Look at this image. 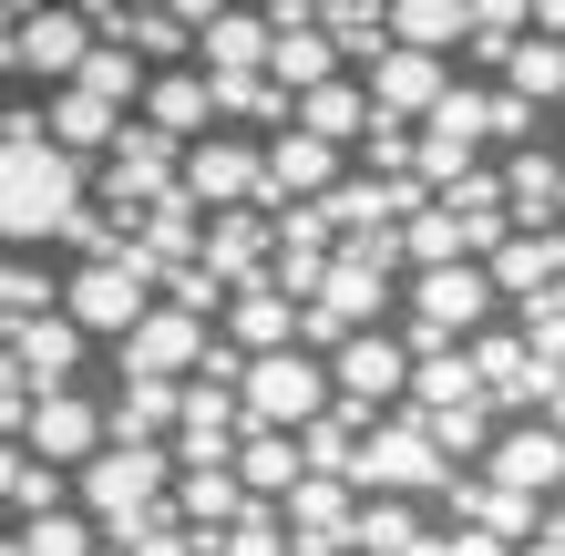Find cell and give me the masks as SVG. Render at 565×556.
Wrapping results in <instances>:
<instances>
[{"mask_svg":"<svg viewBox=\"0 0 565 556\" xmlns=\"http://www.w3.org/2000/svg\"><path fill=\"white\" fill-rule=\"evenodd\" d=\"M216 331H237L247 350H288L298 331H309V300H288L278 279H247L237 300H226V319H216Z\"/></svg>","mask_w":565,"mask_h":556,"instance_id":"cell-22","label":"cell"},{"mask_svg":"<svg viewBox=\"0 0 565 556\" xmlns=\"http://www.w3.org/2000/svg\"><path fill=\"white\" fill-rule=\"evenodd\" d=\"M0 505H11V526H31V515H52V505H83V474L52 464V453H31V443H11L0 453Z\"/></svg>","mask_w":565,"mask_h":556,"instance_id":"cell-21","label":"cell"},{"mask_svg":"<svg viewBox=\"0 0 565 556\" xmlns=\"http://www.w3.org/2000/svg\"><path fill=\"white\" fill-rule=\"evenodd\" d=\"M237 474H247V495L288 505V484L309 474V443H298L288 422H247V443H237Z\"/></svg>","mask_w":565,"mask_h":556,"instance_id":"cell-25","label":"cell"},{"mask_svg":"<svg viewBox=\"0 0 565 556\" xmlns=\"http://www.w3.org/2000/svg\"><path fill=\"white\" fill-rule=\"evenodd\" d=\"M422 536V495H360V556H412Z\"/></svg>","mask_w":565,"mask_h":556,"instance_id":"cell-32","label":"cell"},{"mask_svg":"<svg viewBox=\"0 0 565 556\" xmlns=\"http://www.w3.org/2000/svg\"><path fill=\"white\" fill-rule=\"evenodd\" d=\"M42 114H52V135L73 145V155H93V166H104V155H114V135L135 124V104H114V93H93L83 73H73V83H52V104H42Z\"/></svg>","mask_w":565,"mask_h":556,"instance_id":"cell-20","label":"cell"},{"mask_svg":"<svg viewBox=\"0 0 565 556\" xmlns=\"http://www.w3.org/2000/svg\"><path fill=\"white\" fill-rule=\"evenodd\" d=\"M412 361L422 350L402 340V319H371V331H350L340 350H329V371H340V402H360V412H402V391H412Z\"/></svg>","mask_w":565,"mask_h":556,"instance_id":"cell-11","label":"cell"},{"mask_svg":"<svg viewBox=\"0 0 565 556\" xmlns=\"http://www.w3.org/2000/svg\"><path fill=\"white\" fill-rule=\"evenodd\" d=\"M483 474H504V484H524V495H565V433L545 412H514L504 433H493V453H483Z\"/></svg>","mask_w":565,"mask_h":556,"instance_id":"cell-18","label":"cell"},{"mask_svg":"<svg viewBox=\"0 0 565 556\" xmlns=\"http://www.w3.org/2000/svg\"><path fill=\"white\" fill-rule=\"evenodd\" d=\"M288 536H298V556H360V474H298Z\"/></svg>","mask_w":565,"mask_h":556,"instance_id":"cell-13","label":"cell"},{"mask_svg":"<svg viewBox=\"0 0 565 556\" xmlns=\"http://www.w3.org/2000/svg\"><path fill=\"white\" fill-rule=\"evenodd\" d=\"M350 176V145L309 135V124H288V135H268V207H298V196H329Z\"/></svg>","mask_w":565,"mask_h":556,"instance_id":"cell-19","label":"cell"},{"mask_svg":"<svg viewBox=\"0 0 565 556\" xmlns=\"http://www.w3.org/2000/svg\"><path fill=\"white\" fill-rule=\"evenodd\" d=\"M237 391H247V422H288V433H309V422L340 402V371H329V350L288 340V350H257Z\"/></svg>","mask_w":565,"mask_h":556,"instance_id":"cell-6","label":"cell"},{"mask_svg":"<svg viewBox=\"0 0 565 556\" xmlns=\"http://www.w3.org/2000/svg\"><path fill=\"white\" fill-rule=\"evenodd\" d=\"M185 186L206 196V207H247V196H268V135H247V124L195 135L185 145Z\"/></svg>","mask_w":565,"mask_h":556,"instance_id":"cell-14","label":"cell"},{"mask_svg":"<svg viewBox=\"0 0 565 556\" xmlns=\"http://www.w3.org/2000/svg\"><path fill=\"white\" fill-rule=\"evenodd\" d=\"M11 443H31V453H52V464H73V474H83L93 453L114 443V402H104L93 381H42Z\"/></svg>","mask_w":565,"mask_h":556,"instance_id":"cell-8","label":"cell"},{"mask_svg":"<svg viewBox=\"0 0 565 556\" xmlns=\"http://www.w3.org/2000/svg\"><path fill=\"white\" fill-rule=\"evenodd\" d=\"M545 526H565V505H555V515H545Z\"/></svg>","mask_w":565,"mask_h":556,"instance_id":"cell-35","label":"cell"},{"mask_svg":"<svg viewBox=\"0 0 565 556\" xmlns=\"http://www.w3.org/2000/svg\"><path fill=\"white\" fill-rule=\"evenodd\" d=\"M391 42L462 52V42H473V0H391Z\"/></svg>","mask_w":565,"mask_h":556,"instance_id":"cell-30","label":"cell"},{"mask_svg":"<svg viewBox=\"0 0 565 556\" xmlns=\"http://www.w3.org/2000/svg\"><path fill=\"white\" fill-rule=\"evenodd\" d=\"M11 546L21 556H104L114 536H104L93 505H52V515H31V526H11Z\"/></svg>","mask_w":565,"mask_h":556,"instance_id":"cell-29","label":"cell"},{"mask_svg":"<svg viewBox=\"0 0 565 556\" xmlns=\"http://www.w3.org/2000/svg\"><path fill=\"white\" fill-rule=\"evenodd\" d=\"M154 300H164V289H154V269H145V248H124V258H83L73 289H62V310H73L93 340H124Z\"/></svg>","mask_w":565,"mask_h":556,"instance_id":"cell-10","label":"cell"},{"mask_svg":"<svg viewBox=\"0 0 565 556\" xmlns=\"http://www.w3.org/2000/svg\"><path fill=\"white\" fill-rule=\"evenodd\" d=\"M371 83H360V73H329V83H309V93H298V124H309V135H329V145H350L360 155V135H371Z\"/></svg>","mask_w":565,"mask_h":556,"instance_id":"cell-24","label":"cell"},{"mask_svg":"<svg viewBox=\"0 0 565 556\" xmlns=\"http://www.w3.org/2000/svg\"><path fill=\"white\" fill-rule=\"evenodd\" d=\"M83 350L93 331L73 310H31V319H0V361H21L31 381H83Z\"/></svg>","mask_w":565,"mask_h":556,"instance_id":"cell-17","label":"cell"},{"mask_svg":"<svg viewBox=\"0 0 565 556\" xmlns=\"http://www.w3.org/2000/svg\"><path fill=\"white\" fill-rule=\"evenodd\" d=\"M206 340H216V319H206V310H185V300H154V310L135 319V331L114 340V371H145V381H195Z\"/></svg>","mask_w":565,"mask_h":556,"instance_id":"cell-12","label":"cell"},{"mask_svg":"<svg viewBox=\"0 0 565 556\" xmlns=\"http://www.w3.org/2000/svg\"><path fill=\"white\" fill-rule=\"evenodd\" d=\"M493 279H504V300L555 289V279H565V217H555V227H514V238L493 248Z\"/></svg>","mask_w":565,"mask_h":556,"instance_id":"cell-26","label":"cell"},{"mask_svg":"<svg viewBox=\"0 0 565 556\" xmlns=\"http://www.w3.org/2000/svg\"><path fill=\"white\" fill-rule=\"evenodd\" d=\"M402 269H391V258H371V248H340L329 258V279H319V300H309V350H340L350 331H371V319H391L402 310V289H391Z\"/></svg>","mask_w":565,"mask_h":556,"instance_id":"cell-5","label":"cell"},{"mask_svg":"<svg viewBox=\"0 0 565 556\" xmlns=\"http://www.w3.org/2000/svg\"><path fill=\"white\" fill-rule=\"evenodd\" d=\"M493 310H514L504 279H493V258H443V269H412V279H402V340H412V350L473 340Z\"/></svg>","mask_w":565,"mask_h":556,"instance_id":"cell-2","label":"cell"},{"mask_svg":"<svg viewBox=\"0 0 565 556\" xmlns=\"http://www.w3.org/2000/svg\"><path fill=\"white\" fill-rule=\"evenodd\" d=\"M62 289H73V269H31V248H11V269H0V310H11V319L62 310Z\"/></svg>","mask_w":565,"mask_h":556,"instance_id":"cell-33","label":"cell"},{"mask_svg":"<svg viewBox=\"0 0 565 556\" xmlns=\"http://www.w3.org/2000/svg\"><path fill=\"white\" fill-rule=\"evenodd\" d=\"M83 196H93V155H73L52 135V114H31L11 93V114H0V238L52 248L83 217Z\"/></svg>","mask_w":565,"mask_h":556,"instance_id":"cell-1","label":"cell"},{"mask_svg":"<svg viewBox=\"0 0 565 556\" xmlns=\"http://www.w3.org/2000/svg\"><path fill=\"white\" fill-rule=\"evenodd\" d=\"M164 186H185V135H164L154 114H135V124L114 135V155L93 166V196H104V207H124V217H145Z\"/></svg>","mask_w":565,"mask_h":556,"instance_id":"cell-9","label":"cell"},{"mask_svg":"<svg viewBox=\"0 0 565 556\" xmlns=\"http://www.w3.org/2000/svg\"><path fill=\"white\" fill-rule=\"evenodd\" d=\"M452 484V453L443 433L402 402V412H381L371 422V443H360V495H443Z\"/></svg>","mask_w":565,"mask_h":556,"instance_id":"cell-7","label":"cell"},{"mask_svg":"<svg viewBox=\"0 0 565 556\" xmlns=\"http://www.w3.org/2000/svg\"><path fill=\"white\" fill-rule=\"evenodd\" d=\"M545 422H555V433H565V381H555V402H545Z\"/></svg>","mask_w":565,"mask_h":556,"instance_id":"cell-34","label":"cell"},{"mask_svg":"<svg viewBox=\"0 0 565 556\" xmlns=\"http://www.w3.org/2000/svg\"><path fill=\"white\" fill-rule=\"evenodd\" d=\"M360 83H371V104L381 114H431V104H443V93H452V52H422V42H381L371 62H360Z\"/></svg>","mask_w":565,"mask_h":556,"instance_id":"cell-16","label":"cell"},{"mask_svg":"<svg viewBox=\"0 0 565 556\" xmlns=\"http://www.w3.org/2000/svg\"><path fill=\"white\" fill-rule=\"evenodd\" d=\"M0 73L11 83H73L83 52L104 42V21H93V0H11L0 11Z\"/></svg>","mask_w":565,"mask_h":556,"instance_id":"cell-3","label":"cell"},{"mask_svg":"<svg viewBox=\"0 0 565 556\" xmlns=\"http://www.w3.org/2000/svg\"><path fill=\"white\" fill-rule=\"evenodd\" d=\"M402 402H412V412H443V402H483V361H473V340H452V350H422Z\"/></svg>","mask_w":565,"mask_h":556,"instance_id":"cell-28","label":"cell"},{"mask_svg":"<svg viewBox=\"0 0 565 556\" xmlns=\"http://www.w3.org/2000/svg\"><path fill=\"white\" fill-rule=\"evenodd\" d=\"M114 443H175V412H185V381H145V371H114Z\"/></svg>","mask_w":565,"mask_h":556,"instance_id":"cell-23","label":"cell"},{"mask_svg":"<svg viewBox=\"0 0 565 556\" xmlns=\"http://www.w3.org/2000/svg\"><path fill=\"white\" fill-rule=\"evenodd\" d=\"M298 443H309V474H360V443H371V412H360V402H329V412H319V422H309Z\"/></svg>","mask_w":565,"mask_h":556,"instance_id":"cell-31","label":"cell"},{"mask_svg":"<svg viewBox=\"0 0 565 556\" xmlns=\"http://www.w3.org/2000/svg\"><path fill=\"white\" fill-rule=\"evenodd\" d=\"M175 474H185L175 443H104V453L83 464V505L104 515V536H135L145 515L175 495Z\"/></svg>","mask_w":565,"mask_h":556,"instance_id":"cell-4","label":"cell"},{"mask_svg":"<svg viewBox=\"0 0 565 556\" xmlns=\"http://www.w3.org/2000/svg\"><path fill=\"white\" fill-rule=\"evenodd\" d=\"M247 505H257V495H247L237 464H185V474H175V515H185V526H206V536H226Z\"/></svg>","mask_w":565,"mask_h":556,"instance_id":"cell-27","label":"cell"},{"mask_svg":"<svg viewBox=\"0 0 565 556\" xmlns=\"http://www.w3.org/2000/svg\"><path fill=\"white\" fill-rule=\"evenodd\" d=\"M237 443H247V391L195 371L175 412V464H237Z\"/></svg>","mask_w":565,"mask_h":556,"instance_id":"cell-15","label":"cell"}]
</instances>
